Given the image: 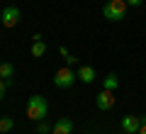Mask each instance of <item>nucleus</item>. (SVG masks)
Wrapping results in <instances>:
<instances>
[{"mask_svg": "<svg viewBox=\"0 0 146 134\" xmlns=\"http://www.w3.org/2000/svg\"><path fill=\"white\" fill-rule=\"evenodd\" d=\"M46 115H49L46 98H42V95H32V98L27 100V117H29V119L39 122V119H46Z\"/></svg>", "mask_w": 146, "mask_h": 134, "instance_id": "nucleus-1", "label": "nucleus"}, {"mask_svg": "<svg viewBox=\"0 0 146 134\" xmlns=\"http://www.w3.org/2000/svg\"><path fill=\"white\" fill-rule=\"evenodd\" d=\"M127 10H129V5H127V0H107L102 7V15L105 20L110 22H119L127 17Z\"/></svg>", "mask_w": 146, "mask_h": 134, "instance_id": "nucleus-2", "label": "nucleus"}, {"mask_svg": "<svg viewBox=\"0 0 146 134\" xmlns=\"http://www.w3.org/2000/svg\"><path fill=\"white\" fill-rule=\"evenodd\" d=\"M78 81V73H73L71 66H61L56 73H54V85L56 88H73V83Z\"/></svg>", "mask_w": 146, "mask_h": 134, "instance_id": "nucleus-3", "label": "nucleus"}, {"mask_svg": "<svg viewBox=\"0 0 146 134\" xmlns=\"http://www.w3.org/2000/svg\"><path fill=\"white\" fill-rule=\"evenodd\" d=\"M20 20H22L20 7H15V5H5V7H3V12H0V22H3L5 29L17 27V25H20Z\"/></svg>", "mask_w": 146, "mask_h": 134, "instance_id": "nucleus-4", "label": "nucleus"}, {"mask_svg": "<svg viewBox=\"0 0 146 134\" xmlns=\"http://www.w3.org/2000/svg\"><path fill=\"white\" fill-rule=\"evenodd\" d=\"M117 103L115 98V90H107V88H102L98 93V98H95V105H98V110H102V112H107V110H112Z\"/></svg>", "mask_w": 146, "mask_h": 134, "instance_id": "nucleus-5", "label": "nucleus"}, {"mask_svg": "<svg viewBox=\"0 0 146 134\" xmlns=\"http://www.w3.org/2000/svg\"><path fill=\"white\" fill-rule=\"evenodd\" d=\"M146 117H136V115H124L122 117V132L124 134H139L141 129V122H144Z\"/></svg>", "mask_w": 146, "mask_h": 134, "instance_id": "nucleus-6", "label": "nucleus"}, {"mask_svg": "<svg viewBox=\"0 0 146 134\" xmlns=\"http://www.w3.org/2000/svg\"><path fill=\"white\" fill-rule=\"evenodd\" d=\"M71 132H73V119L61 117V119H56V122H54L51 134H71Z\"/></svg>", "mask_w": 146, "mask_h": 134, "instance_id": "nucleus-7", "label": "nucleus"}, {"mask_svg": "<svg viewBox=\"0 0 146 134\" xmlns=\"http://www.w3.org/2000/svg\"><path fill=\"white\" fill-rule=\"evenodd\" d=\"M78 81H83V83H93V81H95V68L88 66V63H83V66L78 68Z\"/></svg>", "mask_w": 146, "mask_h": 134, "instance_id": "nucleus-8", "label": "nucleus"}, {"mask_svg": "<svg viewBox=\"0 0 146 134\" xmlns=\"http://www.w3.org/2000/svg\"><path fill=\"white\" fill-rule=\"evenodd\" d=\"M44 54H46V41H44V39L32 41V56H34V59H42Z\"/></svg>", "mask_w": 146, "mask_h": 134, "instance_id": "nucleus-9", "label": "nucleus"}, {"mask_svg": "<svg viewBox=\"0 0 146 134\" xmlns=\"http://www.w3.org/2000/svg\"><path fill=\"white\" fill-rule=\"evenodd\" d=\"M117 85H119L117 73H107V76L102 78V88H107V90H117Z\"/></svg>", "mask_w": 146, "mask_h": 134, "instance_id": "nucleus-10", "label": "nucleus"}, {"mask_svg": "<svg viewBox=\"0 0 146 134\" xmlns=\"http://www.w3.org/2000/svg\"><path fill=\"white\" fill-rule=\"evenodd\" d=\"M12 127H15V119H12V117H7V115H3V117H0V134L12 132Z\"/></svg>", "mask_w": 146, "mask_h": 134, "instance_id": "nucleus-11", "label": "nucleus"}, {"mask_svg": "<svg viewBox=\"0 0 146 134\" xmlns=\"http://www.w3.org/2000/svg\"><path fill=\"white\" fill-rule=\"evenodd\" d=\"M12 73H15V66H12V63H0V78H5L7 83H10V78H12Z\"/></svg>", "mask_w": 146, "mask_h": 134, "instance_id": "nucleus-12", "label": "nucleus"}, {"mask_svg": "<svg viewBox=\"0 0 146 134\" xmlns=\"http://www.w3.org/2000/svg\"><path fill=\"white\" fill-rule=\"evenodd\" d=\"M51 129H54V124H49L46 119H39L36 122V132L39 134H51Z\"/></svg>", "mask_w": 146, "mask_h": 134, "instance_id": "nucleus-13", "label": "nucleus"}, {"mask_svg": "<svg viewBox=\"0 0 146 134\" xmlns=\"http://www.w3.org/2000/svg\"><path fill=\"white\" fill-rule=\"evenodd\" d=\"M7 85H10V83H7L5 78H0V100L5 98V88H7Z\"/></svg>", "mask_w": 146, "mask_h": 134, "instance_id": "nucleus-14", "label": "nucleus"}, {"mask_svg": "<svg viewBox=\"0 0 146 134\" xmlns=\"http://www.w3.org/2000/svg\"><path fill=\"white\" fill-rule=\"evenodd\" d=\"M144 0H127V5H131V7H139Z\"/></svg>", "mask_w": 146, "mask_h": 134, "instance_id": "nucleus-15", "label": "nucleus"}, {"mask_svg": "<svg viewBox=\"0 0 146 134\" xmlns=\"http://www.w3.org/2000/svg\"><path fill=\"white\" fill-rule=\"evenodd\" d=\"M58 54H61L63 59H66V56H71V54H68V49H66V47H58Z\"/></svg>", "mask_w": 146, "mask_h": 134, "instance_id": "nucleus-16", "label": "nucleus"}, {"mask_svg": "<svg viewBox=\"0 0 146 134\" xmlns=\"http://www.w3.org/2000/svg\"><path fill=\"white\" fill-rule=\"evenodd\" d=\"M76 61H78V59H76V56H66V66H73V63H76Z\"/></svg>", "mask_w": 146, "mask_h": 134, "instance_id": "nucleus-17", "label": "nucleus"}, {"mask_svg": "<svg viewBox=\"0 0 146 134\" xmlns=\"http://www.w3.org/2000/svg\"><path fill=\"white\" fill-rule=\"evenodd\" d=\"M139 134H146V119L141 122V129H139Z\"/></svg>", "mask_w": 146, "mask_h": 134, "instance_id": "nucleus-18", "label": "nucleus"}]
</instances>
